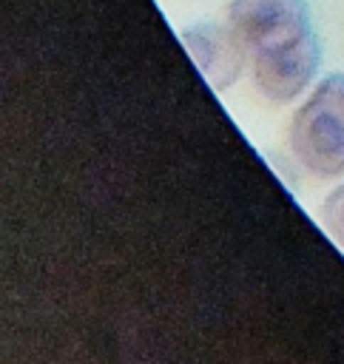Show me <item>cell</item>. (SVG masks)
<instances>
[{"label":"cell","mask_w":344,"mask_h":364,"mask_svg":"<svg viewBox=\"0 0 344 364\" xmlns=\"http://www.w3.org/2000/svg\"><path fill=\"white\" fill-rule=\"evenodd\" d=\"M287 145L299 168L316 179L344 176V74L313 82L287 125Z\"/></svg>","instance_id":"2"},{"label":"cell","mask_w":344,"mask_h":364,"mask_svg":"<svg viewBox=\"0 0 344 364\" xmlns=\"http://www.w3.org/2000/svg\"><path fill=\"white\" fill-rule=\"evenodd\" d=\"M182 43L190 51L193 63L199 65L202 77L216 91L230 88L242 77V71L247 68L244 51L225 23L222 26L219 23H199V26L182 28Z\"/></svg>","instance_id":"3"},{"label":"cell","mask_w":344,"mask_h":364,"mask_svg":"<svg viewBox=\"0 0 344 364\" xmlns=\"http://www.w3.org/2000/svg\"><path fill=\"white\" fill-rule=\"evenodd\" d=\"M225 26L244 51L259 97L287 105L318 80L321 43L307 0H227Z\"/></svg>","instance_id":"1"},{"label":"cell","mask_w":344,"mask_h":364,"mask_svg":"<svg viewBox=\"0 0 344 364\" xmlns=\"http://www.w3.org/2000/svg\"><path fill=\"white\" fill-rule=\"evenodd\" d=\"M318 216H321V225L330 233V239L344 247V176H341V182H335L327 191Z\"/></svg>","instance_id":"4"}]
</instances>
